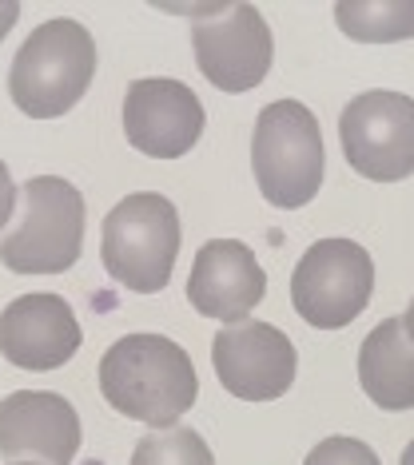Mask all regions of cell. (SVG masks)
Here are the masks:
<instances>
[{
	"instance_id": "16",
	"label": "cell",
	"mask_w": 414,
	"mask_h": 465,
	"mask_svg": "<svg viewBox=\"0 0 414 465\" xmlns=\"http://www.w3.org/2000/svg\"><path fill=\"white\" fill-rule=\"evenodd\" d=\"M132 465H216V458H211V446L196 430L172 426L136 441Z\"/></svg>"
},
{
	"instance_id": "1",
	"label": "cell",
	"mask_w": 414,
	"mask_h": 465,
	"mask_svg": "<svg viewBox=\"0 0 414 465\" xmlns=\"http://www.w3.org/2000/svg\"><path fill=\"white\" fill-rule=\"evenodd\" d=\"M100 394L116 414L172 430L196 406L199 378L187 351L164 334H124L100 358Z\"/></svg>"
},
{
	"instance_id": "10",
	"label": "cell",
	"mask_w": 414,
	"mask_h": 465,
	"mask_svg": "<svg viewBox=\"0 0 414 465\" xmlns=\"http://www.w3.org/2000/svg\"><path fill=\"white\" fill-rule=\"evenodd\" d=\"M204 104L179 80L147 76L132 80L124 96V135L152 160H179L204 135Z\"/></svg>"
},
{
	"instance_id": "19",
	"label": "cell",
	"mask_w": 414,
	"mask_h": 465,
	"mask_svg": "<svg viewBox=\"0 0 414 465\" xmlns=\"http://www.w3.org/2000/svg\"><path fill=\"white\" fill-rule=\"evenodd\" d=\"M16 16H20V5H16V0H0V40H5L8 28L16 25Z\"/></svg>"
},
{
	"instance_id": "20",
	"label": "cell",
	"mask_w": 414,
	"mask_h": 465,
	"mask_svg": "<svg viewBox=\"0 0 414 465\" xmlns=\"http://www.w3.org/2000/svg\"><path fill=\"white\" fill-rule=\"evenodd\" d=\"M402 326H407V334H410V342H414V299L407 306V314H402Z\"/></svg>"
},
{
	"instance_id": "7",
	"label": "cell",
	"mask_w": 414,
	"mask_h": 465,
	"mask_svg": "<svg viewBox=\"0 0 414 465\" xmlns=\"http://www.w3.org/2000/svg\"><path fill=\"white\" fill-rule=\"evenodd\" d=\"M191 13V48L196 68L219 92H251L268 80L275 45L263 13L247 0L236 5H204Z\"/></svg>"
},
{
	"instance_id": "15",
	"label": "cell",
	"mask_w": 414,
	"mask_h": 465,
	"mask_svg": "<svg viewBox=\"0 0 414 465\" xmlns=\"http://www.w3.org/2000/svg\"><path fill=\"white\" fill-rule=\"evenodd\" d=\"M335 25L358 45L414 40V0H338Z\"/></svg>"
},
{
	"instance_id": "11",
	"label": "cell",
	"mask_w": 414,
	"mask_h": 465,
	"mask_svg": "<svg viewBox=\"0 0 414 465\" xmlns=\"http://www.w3.org/2000/svg\"><path fill=\"white\" fill-rule=\"evenodd\" d=\"M80 453V414L52 390H16L0 401V458L8 465H72Z\"/></svg>"
},
{
	"instance_id": "21",
	"label": "cell",
	"mask_w": 414,
	"mask_h": 465,
	"mask_svg": "<svg viewBox=\"0 0 414 465\" xmlns=\"http://www.w3.org/2000/svg\"><path fill=\"white\" fill-rule=\"evenodd\" d=\"M402 465H414V441H410L407 450H402Z\"/></svg>"
},
{
	"instance_id": "6",
	"label": "cell",
	"mask_w": 414,
	"mask_h": 465,
	"mask_svg": "<svg viewBox=\"0 0 414 465\" xmlns=\"http://www.w3.org/2000/svg\"><path fill=\"white\" fill-rule=\"evenodd\" d=\"M375 294V262L355 239H318L291 274V306L315 331H343Z\"/></svg>"
},
{
	"instance_id": "18",
	"label": "cell",
	"mask_w": 414,
	"mask_h": 465,
	"mask_svg": "<svg viewBox=\"0 0 414 465\" xmlns=\"http://www.w3.org/2000/svg\"><path fill=\"white\" fill-rule=\"evenodd\" d=\"M13 207H16V183H13V175H8L5 160H0V227L13 219Z\"/></svg>"
},
{
	"instance_id": "4",
	"label": "cell",
	"mask_w": 414,
	"mask_h": 465,
	"mask_svg": "<svg viewBox=\"0 0 414 465\" xmlns=\"http://www.w3.org/2000/svg\"><path fill=\"white\" fill-rule=\"evenodd\" d=\"M179 211L156 192H136L104 215L100 259L120 287L159 294L172 282L179 255Z\"/></svg>"
},
{
	"instance_id": "9",
	"label": "cell",
	"mask_w": 414,
	"mask_h": 465,
	"mask_svg": "<svg viewBox=\"0 0 414 465\" xmlns=\"http://www.w3.org/2000/svg\"><path fill=\"white\" fill-rule=\"evenodd\" d=\"M211 366L231 398L275 401L295 386L299 354L295 342L271 322H231L211 338Z\"/></svg>"
},
{
	"instance_id": "17",
	"label": "cell",
	"mask_w": 414,
	"mask_h": 465,
	"mask_svg": "<svg viewBox=\"0 0 414 465\" xmlns=\"http://www.w3.org/2000/svg\"><path fill=\"white\" fill-rule=\"evenodd\" d=\"M303 465H379V453L358 438H323L318 446H311Z\"/></svg>"
},
{
	"instance_id": "5",
	"label": "cell",
	"mask_w": 414,
	"mask_h": 465,
	"mask_svg": "<svg viewBox=\"0 0 414 465\" xmlns=\"http://www.w3.org/2000/svg\"><path fill=\"white\" fill-rule=\"evenodd\" d=\"M84 247V195L60 175L25 183V219L0 239V262L16 274H60Z\"/></svg>"
},
{
	"instance_id": "13",
	"label": "cell",
	"mask_w": 414,
	"mask_h": 465,
	"mask_svg": "<svg viewBox=\"0 0 414 465\" xmlns=\"http://www.w3.org/2000/svg\"><path fill=\"white\" fill-rule=\"evenodd\" d=\"M268 299V274L251 247L239 239H211L199 247L187 279V302L204 319L219 322H247L251 311Z\"/></svg>"
},
{
	"instance_id": "2",
	"label": "cell",
	"mask_w": 414,
	"mask_h": 465,
	"mask_svg": "<svg viewBox=\"0 0 414 465\" xmlns=\"http://www.w3.org/2000/svg\"><path fill=\"white\" fill-rule=\"evenodd\" d=\"M96 76V40L80 20L56 16L36 25L8 68V96L32 120L68 115Z\"/></svg>"
},
{
	"instance_id": "8",
	"label": "cell",
	"mask_w": 414,
	"mask_h": 465,
	"mask_svg": "<svg viewBox=\"0 0 414 465\" xmlns=\"http://www.w3.org/2000/svg\"><path fill=\"white\" fill-rule=\"evenodd\" d=\"M343 155L370 183H399L414 175V100L402 92H363L338 115Z\"/></svg>"
},
{
	"instance_id": "12",
	"label": "cell",
	"mask_w": 414,
	"mask_h": 465,
	"mask_svg": "<svg viewBox=\"0 0 414 465\" xmlns=\"http://www.w3.org/2000/svg\"><path fill=\"white\" fill-rule=\"evenodd\" d=\"M84 342L80 319L60 294H20L0 311V354L20 370H56Z\"/></svg>"
},
{
	"instance_id": "3",
	"label": "cell",
	"mask_w": 414,
	"mask_h": 465,
	"mask_svg": "<svg viewBox=\"0 0 414 465\" xmlns=\"http://www.w3.org/2000/svg\"><path fill=\"white\" fill-rule=\"evenodd\" d=\"M323 132L299 100H275L259 112L251 135V172L271 207H307L323 187Z\"/></svg>"
},
{
	"instance_id": "14",
	"label": "cell",
	"mask_w": 414,
	"mask_h": 465,
	"mask_svg": "<svg viewBox=\"0 0 414 465\" xmlns=\"http://www.w3.org/2000/svg\"><path fill=\"white\" fill-rule=\"evenodd\" d=\"M358 386L379 410H414V342L402 319H382L358 346Z\"/></svg>"
}]
</instances>
